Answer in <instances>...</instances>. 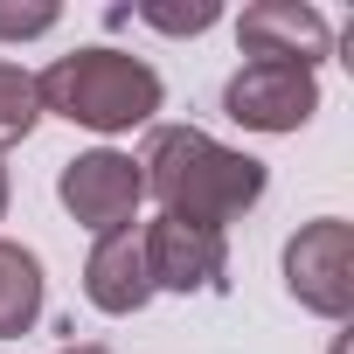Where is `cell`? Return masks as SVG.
Wrapping results in <instances>:
<instances>
[{
	"instance_id": "obj_1",
	"label": "cell",
	"mask_w": 354,
	"mask_h": 354,
	"mask_svg": "<svg viewBox=\"0 0 354 354\" xmlns=\"http://www.w3.org/2000/svg\"><path fill=\"white\" fill-rule=\"evenodd\" d=\"M139 181L160 202V216L223 230L264 202V160H250V153H236L195 125H160L139 153Z\"/></svg>"
},
{
	"instance_id": "obj_2",
	"label": "cell",
	"mask_w": 354,
	"mask_h": 354,
	"mask_svg": "<svg viewBox=\"0 0 354 354\" xmlns=\"http://www.w3.org/2000/svg\"><path fill=\"white\" fill-rule=\"evenodd\" d=\"M160 70L125 56V49H77V56H56L42 77H35V104L70 118V125H91V132H132V125H153L160 111Z\"/></svg>"
},
{
	"instance_id": "obj_3",
	"label": "cell",
	"mask_w": 354,
	"mask_h": 354,
	"mask_svg": "<svg viewBox=\"0 0 354 354\" xmlns=\"http://www.w3.org/2000/svg\"><path fill=\"white\" fill-rule=\"evenodd\" d=\"M285 292L319 319L354 313V230L340 216H319L285 243Z\"/></svg>"
},
{
	"instance_id": "obj_4",
	"label": "cell",
	"mask_w": 354,
	"mask_h": 354,
	"mask_svg": "<svg viewBox=\"0 0 354 354\" xmlns=\"http://www.w3.org/2000/svg\"><path fill=\"white\" fill-rule=\"evenodd\" d=\"M56 195H63V209H70L91 236H111V230H132V216H139V202H146V181H139V160H132V153L97 146V153L63 160Z\"/></svg>"
},
{
	"instance_id": "obj_5",
	"label": "cell",
	"mask_w": 354,
	"mask_h": 354,
	"mask_svg": "<svg viewBox=\"0 0 354 354\" xmlns=\"http://www.w3.org/2000/svg\"><path fill=\"white\" fill-rule=\"evenodd\" d=\"M139 250H146V278H153V292H216L223 271H230V243H223V230L174 223V216H153V223L139 230Z\"/></svg>"
},
{
	"instance_id": "obj_6",
	"label": "cell",
	"mask_w": 354,
	"mask_h": 354,
	"mask_svg": "<svg viewBox=\"0 0 354 354\" xmlns=\"http://www.w3.org/2000/svg\"><path fill=\"white\" fill-rule=\"evenodd\" d=\"M223 111L250 132H299L319 111V84L299 63H243L223 91Z\"/></svg>"
},
{
	"instance_id": "obj_7",
	"label": "cell",
	"mask_w": 354,
	"mask_h": 354,
	"mask_svg": "<svg viewBox=\"0 0 354 354\" xmlns=\"http://www.w3.org/2000/svg\"><path fill=\"white\" fill-rule=\"evenodd\" d=\"M236 42L250 49V63H299V70H313L326 56L333 28H326L319 8H306V0H257V8H243V21H236Z\"/></svg>"
},
{
	"instance_id": "obj_8",
	"label": "cell",
	"mask_w": 354,
	"mask_h": 354,
	"mask_svg": "<svg viewBox=\"0 0 354 354\" xmlns=\"http://www.w3.org/2000/svg\"><path fill=\"white\" fill-rule=\"evenodd\" d=\"M84 299H91L97 313H111V319H125V313H139V306L153 299L139 230H111V236L91 243V257H84Z\"/></svg>"
},
{
	"instance_id": "obj_9",
	"label": "cell",
	"mask_w": 354,
	"mask_h": 354,
	"mask_svg": "<svg viewBox=\"0 0 354 354\" xmlns=\"http://www.w3.org/2000/svg\"><path fill=\"white\" fill-rule=\"evenodd\" d=\"M42 319V257L0 236V340H21Z\"/></svg>"
},
{
	"instance_id": "obj_10",
	"label": "cell",
	"mask_w": 354,
	"mask_h": 354,
	"mask_svg": "<svg viewBox=\"0 0 354 354\" xmlns=\"http://www.w3.org/2000/svg\"><path fill=\"white\" fill-rule=\"evenodd\" d=\"M42 104H35V77L15 70V63H0V146H21L35 132Z\"/></svg>"
},
{
	"instance_id": "obj_11",
	"label": "cell",
	"mask_w": 354,
	"mask_h": 354,
	"mask_svg": "<svg viewBox=\"0 0 354 354\" xmlns=\"http://www.w3.org/2000/svg\"><path fill=\"white\" fill-rule=\"evenodd\" d=\"M139 21H153L167 35H202V28L223 21V8H216V0H195V8H139Z\"/></svg>"
},
{
	"instance_id": "obj_12",
	"label": "cell",
	"mask_w": 354,
	"mask_h": 354,
	"mask_svg": "<svg viewBox=\"0 0 354 354\" xmlns=\"http://www.w3.org/2000/svg\"><path fill=\"white\" fill-rule=\"evenodd\" d=\"M49 28H56V8H49V0H28V8L0 0V42H28V35H49Z\"/></svg>"
},
{
	"instance_id": "obj_13",
	"label": "cell",
	"mask_w": 354,
	"mask_h": 354,
	"mask_svg": "<svg viewBox=\"0 0 354 354\" xmlns=\"http://www.w3.org/2000/svg\"><path fill=\"white\" fill-rule=\"evenodd\" d=\"M56 354H111V347H91V340H84V347H56Z\"/></svg>"
},
{
	"instance_id": "obj_14",
	"label": "cell",
	"mask_w": 354,
	"mask_h": 354,
	"mask_svg": "<svg viewBox=\"0 0 354 354\" xmlns=\"http://www.w3.org/2000/svg\"><path fill=\"white\" fill-rule=\"evenodd\" d=\"M0 216H8V167H0Z\"/></svg>"
}]
</instances>
